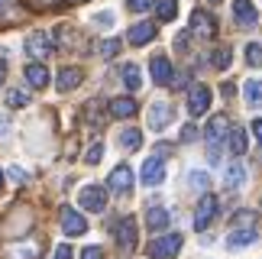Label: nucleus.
Segmentation results:
<instances>
[{
	"label": "nucleus",
	"instance_id": "nucleus-2",
	"mask_svg": "<svg viewBox=\"0 0 262 259\" xmlns=\"http://www.w3.org/2000/svg\"><path fill=\"white\" fill-rule=\"evenodd\" d=\"M230 120L224 114H217V117H210V123H207V130H204V139H207V149H210V159H217V146L227 139V133H230V126H227Z\"/></svg>",
	"mask_w": 262,
	"mask_h": 259
},
{
	"label": "nucleus",
	"instance_id": "nucleus-19",
	"mask_svg": "<svg viewBox=\"0 0 262 259\" xmlns=\"http://www.w3.org/2000/svg\"><path fill=\"white\" fill-rule=\"evenodd\" d=\"M227 146H230V153H233V156H243V153H246V146H249L246 130H243V126H233V130L227 133Z\"/></svg>",
	"mask_w": 262,
	"mask_h": 259
},
{
	"label": "nucleus",
	"instance_id": "nucleus-39",
	"mask_svg": "<svg viewBox=\"0 0 262 259\" xmlns=\"http://www.w3.org/2000/svg\"><path fill=\"white\" fill-rule=\"evenodd\" d=\"M149 0H129V10H146Z\"/></svg>",
	"mask_w": 262,
	"mask_h": 259
},
{
	"label": "nucleus",
	"instance_id": "nucleus-11",
	"mask_svg": "<svg viewBox=\"0 0 262 259\" xmlns=\"http://www.w3.org/2000/svg\"><path fill=\"white\" fill-rule=\"evenodd\" d=\"M107 188L114 195H129V188H133V172H129L126 165H117L114 172H110V178H107Z\"/></svg>",
	"mask_w": 262,
	"mask_h": 259
},
{
	"label": "nucleus",
	"instance_id": "nucleus-43",
	"mask_svg": "<svg viewBox=\"0 0 262 259\" xmlns=\"http://www.w3.org/2000/svg\"><path fill=\"white\" fill-rule=\"evenodd\" d=\"M7 130H10L7 126V117H0V136H7Z\"/></svg>",
	"mask_w": 262,
	"mask_h": 259
},
{
	"label": "nucleus",
	"instance_id": "nucleus-23",
	"mask_svg": "<svg viewBox=\"0 0 262 259\" xmlns=\"http://www.w3.org/2000/svg\"><path fill=\"white\" fill-rule=\"evenodd\" d=\"M256 221H259V214H256V211H236L233 227H236V230H243V227H246V230H253Z\"/></svg>",
	"mask_w": 262,
	"mask_h": 259
},
{
	"label": "nucleus",
	"instance_id": "nucleus-35",
	"mask_svg": "<svg viewBox=\"0 0 262 259\" xmlns=\"http://www.w3.org/2000/svg\"><path fill=\"white\" fill-rule=\"evenodd\" d=\"M52 259H72V246H65V243H62V246L55 250V256H52Z\"/></svg>",
	"mask_w": 262,
	"mask_h": 259
},
{
	"label": "nucleus",
	"instance_id": "nucleus-15",
	"mask_svg": "<svg viewBox=\"0 0 262 259\" xmlns=\"http://www.w3.org/2000/svg\"><path fill=\"white\" fill-rule=\"evenodd\" d=\"M23 75H26V81L36 88V91H42V88L49 84V72H46V65L42 62H29L23 68Z\"/></svg>",
	"mask_w": 262,
	"mask_h": 259
},
{
	"label": "nucleus",
	"instance_id": "nucleus-4",
	"mask_svg": "<svg viewBox=\"0 0 262 259\" xmlns=\"http://www.w3.org/2000/svg\"><path fill=\"white\" fill-rule=\"evenodd\" d=\"M214 217H217V198L214 195H204L198 201V207H194V227H198V230H207Z\"/></svg>",
	"mask_w": 262,
	"mask_h": 259
},
{
	"label": "nucleus",
	"instance_id": "nucleus-41",
	"mask_svg": "<svg viewBox=\"0 0 262 259\" xmlns=\"http://www.w3.org/2000/svg\"><path fill=\"white\" fill-rule=\"evenodd\" d=\"M10 175H13V182H23V168L13 165V168H10Z\"/></svg>",
	"mask_w": 262,
	"mask_h": 259
},
{
	"label": "nucleus",
	"instance_id": "nucleus-26",
	"mask_svg": "<svg viewBox=\"0 0 262 259\" xmlns=\"http://www.w3.org/2000/svg\"><path fill=\"white\" fill-rule=\"evenodd\" d=\"M243 94H246V101L253 104V107H259L262 104V81H246L243 84Z\"/></svg>",
	"mask_w": 262,
	"mask_h": 259
},
{
	"label": "nucleus",
	"instance_id": "nucleus-27",
	"mask_svg": "<svg viewBox=\"0 0 262 259\" xmlns=\"http://www.w3.org/2000/svg\"><path fill=\"white\" fill-rule=\"evenodd\" d=\"M123 81H126L129 91H136V88L143 84V75H139V68H136V65H123Z\"/></svg>",
	"mask_w": 262,
	"mask_h": 259
},
{
	"label": "nucleus",
	"instance_id": "nucleus-30",
	"mask_svg": "<svg viewBox=\"0 0 262 259\" xmlns=\"http://www.w3.org/2000/svg\"><path fill=\"white\" fill-rule=\"evenodd\" d=\"M7 104L10 107H26L29 104V94L19 91V88H13V91H7Z\"/></svg>",
	"mask_w": 262,
	"mask_h": 259
},
{
	"label": "nucleus",
	"instance_id": "nucleus-6",
	"mask_svg": "<svg viewBox=\"0 0 262 259\" xmlns=\"http://www.w3.org/2000/svg\"><path fill=\"white\" fill-rule=\"evenodd\" d=\"M136 217H123V221L117 224V243H120V250L123 253H133L136 250Z\"/></svg>",
	"mask_w": 262,
	"mask_h": 259
},
{
	"label": "nucleus",
	"instance_id": "nucleus-5",
	"mask_svg": "<svg viewBox=\"0 0 262 259\" xmlns=\"http://www.w3.org/2000/svg\"><path fill=\"white\" fill-rule=\"evenodd\" d=\"M207 107H210V88L207 84H194L188 91V114L201 117V114H207Z\"/></svg>",
	"mask_w": 262,
	"mask_h": 259
},
{
	"label": "nucleus",
	"instance_id": "nucleus-37",
	"mask_svg": "<svg viewBox=\"0 0 262 259\" xmlns=\"http://www.w3.org/2000/svg\"><path fill=\"white\" fill-rule=\"evenodd\" d=\"M175 46H178V52H185V49H188V33H181V36L175 39Z\"/></svg>",
	"mask_w": 262,
	"mask_h": 259
},
{
	"label": "nucleus",
	"instance_id": "nucleus-25",
	"mask_svg": "<svg viewBox=\"0 0 262 259\" xmlns=\"http://www.w3.org/2000/svg\"><path fill=\"white\" fill-rule=\"evenodd\" d=\"M156 13H159V19H175V13H178V0H159L156 4Z\"/></svg>",
	"mask_w": 262,
	"mask_h": 259
},
{
	"label": "nucleus",
	"instance_id": "nucleus-13",
	"mask_svg": "<svg viewBox=\"0 0 262 259\" xmlns=\"http://www.w3.org/2000/svg\"><path fill=\"white\" fill-rule=\"evenodd\" d=\"M149 72H152V81L156 84H172V62L165 55H156L149 62Z\"/></svg>",
	"mask_w": 262,
	"mask_h": 259
},
{
	"label": "nucleus",
	"instance_id": "nucleus-33",
	"mask_svg": "<svg viewBox=\"0 0 262 259\" xmlns=\"http://www.w3.org/2000/svg\"><path fill=\"white\" fill-rule=\"evenodd\" d=\"M81 259H104V250L100 246H88V250H81Z\"/></svg>",
	"mask_w": 262,
	"mask_h": 259
},
{
	"label": "nucleus",
	"instance_id": "nucleus-16",
	"mask_svg": "<svg viewBox=\"0 0 262 259\" xmlns=\"http://www.w3.org/2000/svg\"><path fill=\"white\" fill-rule=\"evenodd\" d=\"M233 16H236L239 26H256L259 23V19H256V7L249 4V0H233Z\"/></svg>",
	"mask_w": 262,
	"mask_h": 259
},
{
	"label": "nucleus",
	"instance_id": "nucleus-14",
	"mask_svg": "<svg viewBox=\"0 0 262 259\" xmlns=\"http://www.w3.org/2000/svg\"><path fill=\"white\" fill-rule=\"evenodd\" d=\"M139 104L133 97H114L110 101V117H117V120H129V117H136Z\"/></svg>",
	"mask_w": 262,
	"mask_h": 259
},
{
	"label": "nucleus",
	"instance_id": "nucleus-20",
	"mask_svg": "<svg viewBox=\"0 0 262 259\" xmlns=\"http://www.w3.org/2000/svg\"><path fill=\"white\" fill-rule=\"evenodd\" d=\"M168 221H172V217H168L165 207H149V211H146V227H149V230H165Z\"/></svg>",
	"mask_w": 262,
	"mask_h": 259
},
{
	"label": "nucleus",
	"instance_id": "nucleus-24",
	"mask_svg": "<svg viewBox=\"0 0 262 259\" xmlns=\"http://www.w3.org/2000/svg\"><path fill=\"white\" fill-rule=\"evenodd\" d=\"M139 143H143V133H139V130H123V133H120V146L129 149V153L139 149Z\"/></svg>",
	"mask_w": 262,
	"mask_h": 259
},
{
	"label": "nucleus",
	"instance_id": "nucleus-8",
	"mask_svg": "<svg viewBox=\"0 0 262 259\" xmlns=\"http://www.w3.org/2000/svg\"><path fill=\"white\" fill-rule=\"evenodd\" d=\"M139 178H143V185H149V188H156V185H162L165 182V162L162 159H146L143 162V172H139Z\"/></svg>",
	"mask_w": 262,
	"mask_h": 259
},
{
	"label": "nucleus",
	"instance_id": "nucleus-36",
	"mask_svg": "<svg viewBox=\"0 0 262 259\" xmlns=\"http://www.w3.org/2000/svg\"><path fill=\"white\" fill-rule=\"evenodd\" d=\"M194 136H198L194 126H185V130H181V139H185V143H188V139H194Z\"/></svg>",
	"mask_w": 262,
	"mask_h": 259
},
{
	"label": "nucleus",
	"instance_id": "nucleus-1",
	"mask_svg": "<svg viewBox=\"0 0 262 259\" xmlns=\"http://www.w3.org/2000/svg\"><path fill=\"white\" fill-rule=\"evenodd\" d=\"M181 233H165V236H159V240L149 243V256L152 259H175L178 250H181Z\"/></svg>",
	"mask_w": 262,
	"mask_h": 259
},
{
	"label": "nucleus",
	"instance_id": "nucleus-28",
	"mask_svg": "<svg viewBox=\"0 0 262 259\" xmlns=\"http://www.w3.org/2000/svg\"><path fill=\"white\" fill-rule=\"evenodd\" d=\"M246 62L253 68H262V42H249L246 46Z\"/></svg>",
	"mask_w": 262,
	"mask_h": 259
},
{
	"label": "nucleus",
	"instance_id": "nucleus-44",
	"mask_svg": "<svg viewBox=\"0 0 262 259\" xmlns=\"http://www.w3.org/2000/svg\"><path fill=\"white\" fill-rule=\"evenodd\" d=\"M0 191H4V172H0Z\"/></svg>",
	"mask_w": 262,
	"mask_h": 259
},
{
	"label": "nucleus",
	"instance_id": "nucleus-18",
	"mask_svg": "<svg viewBox=\"0 0 262 259\" xmlns=\"http://www.w3.org/2000/svg\"><path fill=\"white\" fill-rule=\"evenodd\" d=\"M172 123V107L168 104H152L149 107V126L152 130H165Z\"/></svg>",
	"mask_w": 262,
	"mask_h": 259
},
{
	"label": "nucleus",
	"instance_id": "nucleus-29",
	"mask_svg": "<svg viewBox=\"0 0 262 259\" xmlns=\"http://www.w3.org/2000/svg\"><path fill=\"white\" fill-rule=\"evenodd\" d=\"M230 58H233V52H230V46H220L217 52H214V65L224 72V68H230Z\"/></svg>",
	"mask_w": 262,
	"mask_h": 259
},
{
	"label": "nucleus",
	"instance_id": "nucleus-42",
	"mask_svg": "<svg viewBox=\"0 0 262 259\" xmlns=\"http://www.w3.org/2000/svg\"><path fill=\"white\" fill-rule=\"evenodd\" d=\"M4 81H7V65L0 62V88H4Z\"/></svg>",
	"mask_w": 262,
	"mask_h": 259
},
{
	"label": "nucleus",
	"instance_id": "nucleus-45",
	"mask_svg": "<svg viewBox=\"0 0 262 259\" xmlns=\"http://www.w3.org/2000/svg\"><path fill=\"white\" fill-rule=\"evenodd\" d=\"M210 4H220V0H210Z\"/></svg>",
	"mask_w": 262,
	"mask_h": 259
},
{
	"label": "nucleus",
	"instance_id": "nucleus-21",
	"mask_svg": "<svg viewBox=\"0 0 262 259\" xmlns=\"http://www.w3.org/2000/svg\"><path fill=\"white\" fill-rule=\"evenodd\" d=\"M249 243H256V230H233L227 236L230 250H236V246H249Z\"/></svg>",
	"mask_w": 262,
	"mask_h": 259
},
{
	"label": "nucleus",
	"instance_id": "nucleus-40",
	"mask_svg": "<svg viewBox=\"0 0 262 259\" xmlns=\"http://www.w3.org/2000/svg\"><path fill=\"white\" fill-rule=\"evenodd\" d=\"M253 133H256V139H259V146H262V120H253Z\"/></svg>",
	"mask_w": 262,
	"mask_h": 259
},
{
	"label": "nucleus",
	"instance_id": "nucleus-34",
	"mask_svg": "<svg viewBox=\"0 0 262 259\" xmlns=\"http://www.w3.org/2000/svg\"><path fill=\"white\" fill-rule=\"evenodd\" d=\"M191 185H194V188H207V175L204 172H191Z\"/></svg>",
	"mask_w": 262,
	"mask_h": 259
},
{
	"label": "nucleus",
	"instance_id": "nucleus-7",
	"mask_svg": "<svg viewBox=\"0 0 262 259\" xmlns=\"http://www.w3.org/2000/svg\"><path fill=\"white\" fill-rule=\"evenodd\" d=\"M26 52L36 58V62H42V58L52 55V39H49L46 33H29L26 36Z\"/></svg>",
	"mask_w": 262,
	"mask_h": 259
},
{
	"label": "nucleus",
	"instance_id": "nucleus-12",
	"mask_svg": "<svg viewBox=\"0 0 262 259\" xmlns=\"http://www.w3.org/2000/svg\"><path fill=\"white\" fill-rule=\"evenodd\" d=\"M84 81V72L78 65H68V68H62V72H58V78H55V88L62 94H68V91H75L78 84Z\"/></svg>",
	"mask_w": 262,
	"mask_h": 259
},
{
	"label": "nucleus",
	"instance_id": "nucleus-22",
	"mask_svg": "<svg viewBox=\"0 0 262 259\" xmlns=\"http://www.w3.org/2000/svg\"><path fill=\"white\" fill-rule=\"evenodd\" d=\"M224 182H227V188H239V185H243V182H246V168H243V165H239V162H233V165H230V168H227V175H224Z\"/></svg>",
	"mask_w": 262,
	"mask_h": 259
},
{
	"label": "nucleus",
	"instance_id": "nucleus-32",
	"mask_svg": "<svg viewBox=\"0 0 262 259\" xmlns=\"http://www.w3.org/2000/svg\"><path fill=\"white\" fill-rule=\"evenodd\" d=\"M84 159H88V165H97L100 159H104V146H100V143H94V146H88V153H84Z\"/></svg>",
	"mask_w": 262,
	"mask_h": 259
},
{
	"label": "nucleus",
	"instance_id": "nucleus-9",
	"mask_svg": "<svg viewBox=\"0 0 262 259\" xmlns=\"http://www.w3.org/2000/svg\"><path fill=\"white\" fill-rule=\"evenodd\" d=\"M58 221H62V230H65L68 236H81V233L88 230V221H84V217L75 211V207H62Z\"/></svg>",
	"mask_w": 262,
	"mask_h": 259
},
{
	"label": "nucleus",
	"instance_id": "nucleus-31",
	"mask_svg": "<svg viewBox=\"0 0 262 259\" xmlns=\"http://www.w3.org/2000/svg\"><path fill=\"white\" fill-rule=\"evenodd\" d=\"M120 52V39H104V42H100V55L104 58H114Z\"/></svg>",
	"mask_w": 262,
	"mask_h": 259
},
{
	"label": "nucleus",
	"instance_id": "nucleus-17",
	"mask_svg": "<svg viewBox=\"0 0 262 259\" xmlns=\"http://www.w3.org/2000/svg\"><path fill=\"white\" fill-rule=\"evenodd\" d=\"M126 39H129V46H146V42H152V39H156V26L152 23H136L126 33Z\"/></svg>",
	"mask_w": 262,
	"mask_h": 259
},
{
	"label": "nucleus",
	"instance_id": "nucleus-38",
	"mask_svg": "<svg viewBox=\"0 0 262 259\" xmlns=\"http://www.w3.org/2000/svg\"><path fill=\"white\" fill-rule=\"evenodd\" d=\"M97 23H100V26H110V23H114V13H100Z\"/></svg>",
	"mask_w": 262,
	"mask_h": 259
},
{
	"label": "nucleus",
	"instance_id": "nucleus-3",
	"mask_svg": "<svg viewBox=\"0 0 262 259\" xmlns=\"http://www.w3.org/2000/svg\"><path fill=\"white\" fill-rule=\"evenodd\" d=\"M78 204L91 214H100L107 207V191L100 185H88V188H81V195H78Z\"/></svg>",
	"mask_w": 262,
	"mask_h": 259
},
{
	"label": "nucleus",
	"instance_id": "nucleus-10",
	"mask_svg": "<svg viewBox=\"0 0 262 259\" xmlns=\"http://www.w3.org/2000/svg\"><path fill=\"white\" fill-rule=\"evenodd\" d=\"M191 33H198V36H204V39H214L217 36L214 16H210L207 10H194V13H191Z\"/></svg>",
	"mask_w": 262,
	"mask_h": 259
}]
</instances>
